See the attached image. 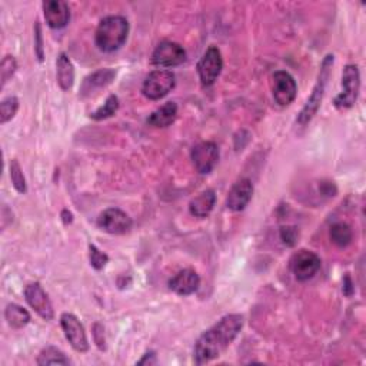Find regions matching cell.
Wrapping results in <instances>:
<instances>
[{"mask_svg":"<svg viewBox=\"0 0 366 366\" xmlns=\"http://www.w3.org/2000/svg\"><path fill=\"white\" fill-rule=\"evenodd\" d=\"M244 328V316L231 313L203 332L195 343L194 359L196 365H205L219 358L238 338Z\"/></svg>","mask_w":366,"mask_h":366,"instance_id":"1","label":"cell"},{"mask_svg":"<svg viewBox=\"0 0 366 366\" xmlns=\"http://www.w3.org/2000/svg\"><path fill=\"white\" fill-rule=\"evenodd\" d=\"M129 34V22L123 16L105 18L95 33V42L98 49L105 53L119 51L125 44Z\"/></svg>","mask_w":366,"mask_h":366,"instance_id":"2","label":"cell"},{"mask_svg":"<svg viewBox=\"0 0 366 366\" xmlns=\"http://www.w3.org/2000/svg\"><path fill=\"white\" fill-rule=\"evenodd\" d=\"M334 61H335L334 55H328L324 59L322 65H320L317 80H316V83L313 86L312 94L308 98L303 109L301 111V113H299V116L296 119V123L299 126H306L313 119V116L317 113V111L320 108V103H322L324 96H325V90H327V84H328V80H329V76H331Z\"/></svg>","mask_w":366,"mask_h":366,"instance_id":"3","label":"cell"},{"mask_svg":"<svg viewBox=\"0 0 366 366\" xmlns=\"http://www.w3.org/2000/svg\"><path fill=\"white\" fill-rule=\"evenodd\" d=\"M175 84L176 77L173 72L166 69L153 70L146 76L142 84V94L149 101H160L166 95H169V92H172Z\"/></svg>","mask_w":366,"mask_h":366,"instance_id":"4","label":"cell"},{"mask_svg":"<svg viewBox=\"0 0 366 366\" xmlns=\"http://www.w3.org/2000/svg\"><path fill=\"white\" fill-rule=\"evenodd\" d=\"M360 89V73L356 65H346L342 75V92L335 98L338 109H349L355 105Z\"/></svg>","mask_w":366,"mask_h":366,"instance_id":"5","label":"cell"},{"mask_svg":"<svg viewBox=\"0 0 366 366\" xmlns=\"http://www.w3.org/2000/svg\"><path fill=\"white\" fill-rule=\"evenodd\" d=\"M320 266H322L320 258L315 252L306 249L298 251L289 260L291 272L294 273L295 279L299 282H306L312 279L320 270Z\"/></svg>","mask_w":366,"mask_h":366,"instance_id":"6","label":"cell"},{"mask_svg":"<svg viewBox=\"0 0 366 366\" xmlns=\"http://www.w3.org/2000/svg\"><path fill=\"white\" fill-rule=\"evenodd\" d=\"M187 61V51L176 42L165 40L156 46L152 53V65L158 68H175Z\"/></svg>","mask_w":366,"mask_h":366,"instance_id":"7","label":"cell"},{"mask_svg":"<svg viewBox=\"0 0 366 366\" xmlns=\"http://www.w3.org/2000/svg\"><path fill=\"white\" fill-rule=\"evenodd\" d=\"M273 99L279 106H289L298 94V84L289 72L278 70L272 76Z\"/></svg>","mask_w":366,"mask_h":366,"instance_id":"8","label":"cell"},{"mask_svg":"<svg viewBox=\"0 0 366 366\" xmlns=\"http://www.w3.org/2000/svg\"><path fill=\"white\" fill-rule=\"evenodd\" d=\"M96 223L103 232L111 235H126L130 232L133 226L130 216L118 208H109L103 210L99 215Z\"/></svg>","mask_w":366,"mask_h":366,"instance_id":"9","label":"cell"},{"mask_svg":"<svg viewBox=\"0 0 366 366\" xmlns=\"http://www.w3.org/2000/svg\"><path fill=\"white\" fill-rule=\"evenodd\" d=\"M196 69L199 73L201 83L203 86L206 87L212 86L217 80L223 69V59L220 51L216 48V46H210V48L203 53Z\"/></svg>","mask_w":366,"mask_h":366,"instance_id":"10","label":"cell"},{"mask_svg":"<svg viewBox=\"0 0 366 366\" xmlns=\"http://www.w3.org/2000/svg\"><path fill=\"white\" fill-rule=\"evenodd\" d=\"M25 299L27 305L44 320H52L55 317L53 305L40 284L33 282L25 288Z\"/></svg>","mask_w":366,"mask_h":366,"instance_id":"11","label":"cell"},{"mask_svg":"<svg viewBox=\"0 0 366 366\" xmlns=\"http://www.w3.org/2000/svg\"><path fill=\"white\" fill-rule=\"evenodd\" d=\"M61 327L65 332L66 339L69 341L70 346L75 351H77L80 353L89 351V341H87L84 328L80 324V320L75 315L63 313L61 316Z\"/></svg>","mask_w":366,"mask_h":366,"instance_id":"12","label":"cell"},{"mask_svg":"<svg viewBox=\"0 0 366 366\" xmlns=\"http://www.w3.org/2000/svg\"><path fill=\"white\" fill-rule=\"evenodd\" d=\"M191 159L194 162L195 169L202 173H210L219 160V148L215 142H201L194 146L191 152Z\"/></svg>","mask_w":366,"mask_h":366,"instance_id":"13","label":"cell"},{"mask_svg":"<svg viewBox=\"0 0 366 366\" xmlns=\"http://www.w3.org/2000/svg\"><path fill=\"white\" fill-rule=\"evenodd\" d=\"M253 196V185L248 177L239 179L226 198V208L232 212L244 210Z\"/></svg>","mask_w":366,"mask_h":366,"instance_id":"14","label":"cell"},{"mask_svg":"<svg viewBox=\"0 0 366 366\" xmlns=\"http://www.w3.org/2000/svg\"><path fill=\"white\" fill-rule=\"evenodd\" d=\"M43 15L49 27L63 29L70 20L69 5L63 0H46L42 4Z\"/></svg>","mask_w":366,"mask_h":366,"instance_id":"15","label":"cell"},{"mask_svg":"<svg viewBox=\"0 0 366 366\" xmlns=\"http://www.w3.org/2000/svg\"><path fill=\"white\" fill-rule=\"evenodd\" d=\"M169 289L180 296H189L195 294L201 286V278L196 270L183 269L177 272L169 281Z\"/></svg>","mask_w":366,"mask_h":366,"instance_id":"16","label":"cell"},{"mask_svg":"<svg viewBox=\"0 0 366 366\" xmlns=\"http://www.w3.org/2000/svg\"><path fill=\"white\" fill-rule=\"evenodd\" d=\"M116 76V72L113 69H99L95 73L89 75L87 77H84L82 86H80V98H86L94 95L96 90L99 89H105L106 86H109L113 79Z\"/></svg>","mask_w":366,"mask_h":366,"instance_id":"17","label":"cell"},{"mask_svg":"<svg viewBox=\"0 0 366 366\" xmlns=\"http://www.w3.org/2000/svg\"><path fill=\"white\" fill-rule=\"evenodd\" d=\"M216 203V194L213 189H206L195 196L189 203V212L192 216L203 219L210 215Z\"/></svg>","mask_w":366,"mask_h":366,"instance_id":"18","label":"cell"},{"mask_svg":"<svg viewBox=\"0 0 366 366\" xmlns=\"http://www.w3.org/2000/svg\"><path fill=\"white\" fill-rule=\"evenodd\" d=\"M56 79L62 90L68 92L75 83V66L66 53H61L56 61Z\"/></svg>","mask_w":366,"mask_h":366,"instance_id":"19","label":"cell"},{"mask_svg":"<svg viewBox=\"0 0 366 366\" xmlns=\"http://www.w3.org/2000/svg\"><path fill=\"white\" fill-rule=\"evenodd\" d=\"M177 118V105L175 102H168L159 109H156L148 118V125L152 127H168Z\"/></svg>","mask_w":366,"mask_h":366,"instance_id":"20","label":"cell"},{"mask_svg":"<svg viewBox=\"0 0 366 366\" xmlns=\"http://www.w3.org/2000/svg\"><path fill=\"white\" fill-rule=\"evenodd\" d=\"M5 317L8 320V325L13 329H22L30 322V313L16 303H9L6 306Z\"/></svg>","mask_w":366,"mask_h":366,"instance_id":"21","label":"cell"},{"mask_svg":"<svg viewBox=\"0 0 366 366\" xmlns=\"http://www.w3.org/2000/svg\"><path fill=\"white\" fill-rule=\"evenodd\" d=\"M331 241L338 246V248H346L352 244L353 239V232L348 223L345 222H336L331 226L329 231Z\"/></svg>","mask_w":366,"mask_h":366,"instance_id":"22","label":"cell"},{"mask_svg":"<svg viewBox=\"0 0 366 366\" xmlns=\"http://www.w3.org/2000/svg\"><path fill=\"white\" fill-rule=\"evenodd\" d=\"M72 360L58 348L55 346H48L44 348L39 358H37V365L44 366V365H70Z\"/></svg>","mask_w":366,"mask_h":366,"instance_id":"23","label":"cell"},{"mask_svg":"<svg viewBox=\"0 0 366 366\" xmlns=\"http://www.w3.org/2000/svg\"><path fill=\"white\" fill-rule=\"evenodd\" d=\"M118 109H119V99L116 95H111L103 103V106L98 108L94 113H90V118L94 120H103L112 118L118 112Z\"/></svg>","mask_w":366,"mask_h":366,"instance_id":"24","label":"cell"},{"mask_svg":"<svg viewBox=\"0 0 366 366\" xmlns=\"http://www.w3.org/2000/svg\"><path fill=\"white\" fill-rule=\"evenodd\" d=\"M19 111V99L16 96H9L0 103V123L5 125L15 118Z\"/></svg>","mask_w":366,"mask_h":366,"instance_id":"25","label":"cell"},{"mask_svg":"<svg viewBox=\"0 0 366 366\" xmlns=\"http://www.w3.org/2000/svg\"><path fill=\"white\" fill-rule=\"evenodd\" d=\"M11 179H12L13 188L19 194H26L27 192V185H26L25 175H23L22 168H20V165H19V162L16 159L11 160Z\"/></svg>","mask_w":366,"mask_h":366,"instance_id":"26","label":"cell"},{"mask_svg":"<svg viewBox=\"0 0 366 366\" xmlns=\"http://www.w3.org/2000/svg\"><path fill=\"white\" fill-rule=\"evenodd\" d=\"M18 70V62L13 56L8 55L4 58L2 65H0V80H2V87L13 77V75Z\"/></svg>","mask_w":366,"mask_h":366,"instance_id":"27","label":"cell"},{"mask_svg":"<svg viewBox=\"0 0 366 366\" xmlns=\"http://www.w3.org/2000/svg\"><path fill=\"white\" fill-rule=\"evenodd\" d=\"M89 260L90 265L94 266L96 270H102L106 263L109 262V256L102 252L101 249H98L95 245H89Z\"/></svg>","mask_w":366,"mask_h":366,"instance_id":"28","label":"cell"},{"mask_svg":"<svg viewBox=\"0 0 366 366\" xmlns=\"http://www.w3.org/2000/svg\"><path fill=\"white\" fill-rule=\"evenodd\" d=\"M279 236L286 246H295L299 238V231L295 226H282L279 231Z\"/></svg>","mask_w":366,"mask_h":366,"instance_id":"29","label":"cell"},{"mask_svg":"<svg viewBox=\"0 0 366 366\" xmlns=\"http://www.w3.org/2000/svg\"><path fill=\"white\" fill-rule=\"evenodd\" d=\"M34 52L39 62H43V37H42V27L39 22H36L34 26Z\"/></svg>","mask_w":366,"mask_h":366,"instance_id":"30","label":"cell"},{"mask_svg":"<svg viewBox=\"0 0 366 366\" xmlns=\"http://www.w3.org/2000/svg\"><path fill=\"white\" fill-rule=\"evenodd\" d=\"M155 363H158V359H156V353L153 351L145 353L141 360H137V365H155Z\"/></svg>","mask_w":366,"mask_h":366,"instance_id":"31","label":"cell"},{"mask_svg":"<svg viewBox=\"0 0 366 366\" xmlns=\"http://www.w3.org/2000/svg\"><path fill=\"white\" fill-rule=\"evenodd\" d=\"M343 292H345L346 296H351L353 294V285H352L349 274H346L345 279H343Z\"/></svg>","mask_w":366,"mask_h":366,"instance_id":"32","label":"cell"},{"mask_svg":"<svg viewBox=\"0 0 366 366\" xmlns=\"http://www.w3.org/2000/svg\"><path fill=\"white\" fill-rule=\"evenodd\" d=\"M62 220H63L65 225H69V223L73 222V215L68 209H63L62 210Z\"/></svg>","mask_w":366,"mask_h":366,"instance_id":"33","label":"cell"}]
</instances>
